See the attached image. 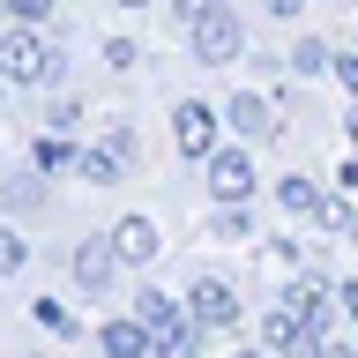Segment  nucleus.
<instances>
[{
	"label": "nucleus",
	"instance_id": "1",
	"mask_svg": "<svg viewBox=\"0 0 358 358\" xmlns=\"http://www.w3.org/2000/svg\"><path fill=\"white\" fill-rule=\"evenodd\" d=\"M0 75L8 83H60V45L38 22H0Z\"/></svg>",
	"mask_w": 358,
	"mask_h": 358
},
{
	"label": "nucleus",
	"instance_id": "2",
	"mask_svg": "<svg viewBox=\"0 0 358 358\" xmlns=\"http://www.w3.org/2000/svg\"><path fill=\"white\" fill-rule=\"evenodd\" d=\"M239 45H246V22H239V8H209V15H194L187 22V52H194L201 67H224V60H239Z\"/></svg>",
	"mask_w": 358,
	"mask_h": 358
},
{
	"label": "nucleus",
	"instance_id": "3",
	"mask_svg": "<svg viewBox=\"0 0 358 358\" xmlns=\"http://www.w3.org/2000/svg\"><path fill=\"white\" fill-rule=\"evenodd\" d=\"M67 268H75V284H83L90 299H112V291H120V268H127V254H120V239H112V231H90V239H75Z\"/></svg>",
	"mask_w": 358,
	"mask_h": 358
},
{
	"label": "nucleus",
	"instance_id": "4",
	"mask_svg": "<svg viewBox=\"0 0 358 358\" xmlns=\"http://www.w3.org/2000/svg\"><path fill=\"white\" fill-rule=\"evenodd\" d=\"M187 313H194L209 336H224V329H239V291L224 284V276H194V284H187Z\"/></svg>",
	"mask_w": 358,
	"mask_h": 358
},
{
	"label": "nucleus",
	"instance_id": "5",
	"mask_svg": "<svg viewBox=\"0 0 358 358\" xmlns=\"http://www.w3.org/2000/svg\"><path fill=\"white\" fill-rule=\"evenodd\" d=\"M209 194H217V201H246V194H254L246 150H209Z\"/></svg>",
	"mask_w": 358,
	"mask_h": 358
},
{
	"label": "nucleus",
	"instance_id": "6",
	"mask_svg": "<svg viewBox=\"0 0 358 358\" xmlns=\"http://www.w3.org/2000/svg\"><path fill=\"white\" fill-rule=\"evenodd\" d=\"M45 164H30V172H15V179H0V209H8V217H38L45 201H52V187H45Z\"/></svg>",
	"mask_w": 358,
	"mask_h": 358
},
{
	"label": "nucleus",
	"instance_id": "7",
	"mask_svg": "<svg viewBox=\"0 0 358 358\" xmlns=\"http://www.w3.org/2000/svg\"><path fill=\"white\" fill-rule=\"evenodd\" d=\"M224 120H231L239 142H276V112H268V97H254V90H239V97L224 105Z\"/></svg>",
	"mask_w": 358,
	"mask_h": 358
},
{
	"label": "nucleus",
	"instance_id": "8",
	"mask_svg": "<svg viewBox=\"0 0 358 358\" xmlns=\"http://www.w3.org/2000/svg\"><path fill=\"white\" fill-rule=\"evenodd\" d=\"M97 343H105V358H150V351H157V336L142 329V313H127V321H105V329H97Z\"/></svg>",
	"mask_w": 358,
	"mask_h": 358
},
{
	"label": "nucleus",
	"instance_id": "9",
	"mask_svg": "<svg viewBox=\"0 0 358 358\" xmlns=\"http://www.w3.org/2000/svg\"><path fill=\"white\" fill-rule=\"evenodd\" d=\"M172 127H179V150L209 164V142H217V112H209V105H179V120H172Z\"/></svg>",
	"mask_w": 358,
	"mask_h": 358
},
{
	"label": "nucleus",
	"instance_id": "10",
	"mask_svg": "<svg viewBox=\"0 0 358 358\" xmlns=\"http://www.w3.org/2000/svg\"><path fill=\"white\" fill-rule=\"evenodd\" d=\"M112 239H120L127 268H150V262H157V224H150V217H120V231H112Z\"/></svg>",
	"mask_w": 358,
	"mask_h": 358
},
{
	"label": "nucleus",
	"instance_id": "11",
	"mask_svg": "<svg viewBox=\"0 0 358 358\" xmlns=\"http://www.w3.org/2000/svg\"><path fill=\"white\" fill-rule=\"evenodd\" d=\"M276 201H284V217H321V209H329V201H321V187H313V179H276Z\"/></svg>",
	"mask_w": 358,
	"mask_h": 358
},
{
	"label": "nucleus",
	"instance_id": "12",
	"mask_svg": "<svg viewBox=\"0 0 358 358\" xmlns=\"http://www.w3.org/2000/svg\"><path fill=\"white\" fill-rule=\"evenodd\" d=\"M284 60L299 67V75H321V67H336V52H329V45H321V38H299V45H291V52H284Z\"/></svg>",
	"mask_w": 358,
	"mask_h": 358
},
{
	"label": "nucleus",
	"instance_id": "13",
	"mask_svg": "<svg viewBox=\"0 0 358 358\" xmlns=\"http://www.w3.org/2000/svg\"><path fill=\"white\" fill-rule=\"evenodd\" d=\"M75 172H83L90 187H112V179H120V157H112V150H83V164H75Z\"/></svg>",
	"mask_w": 358,
	"mask_h": 358
},
{
	"label": "nucleus",
	"instance_id": "14",
	"mask_svg": "<svg viewBox=\"0 0 358 358\" xmlns=\"http://www.w3.org/2000/svg\"><path fill=\"white\" fill-rule=\"evenodd\" d=\"M38 164H45V172H67V164H83V157L67 150V134H52V127H45V142H38Z\"/></svg>",
	"mask_w": 358,
	"mask_h": 358
},
{
	"label": "nucleus",
	"instance_id": "15",
	"mask_svg": "<svg viewBox=\"0 0 358 358\" xmlns=\"http://www.w3.org/2000/svg\"><path fill=\"white\" fill-rule=\"evenodd\" d=\"M254 217H246V201H217V239H246Z\"/></svg>",
	"mask_w": 358,
	"mask_h": 358
},
{
	"label": "nucleus",
	"instance_id": "16",
	"mask_svg": "<svg viewBox=\"0 0 358 358\" xmlns=\"http://www.w3.org/2000/svg\"><path fill=\"white\" fill-rule=\"evenodd\" d=\"M75 120H83V97H52V105H45V127L52 134H67Z\"/></svg>",
	"mask_w": 358,
	"mask_h": 358
},
{
	"label": "nucleus",
	"instance_id": "17",
	"mask_svg": "<svg viewBox=\"0 0 358 358\" xmlns=\"http://www.w3.org/2000/svg\"><path fill=\"white\" fill-rule=\"evenodd\" d=\"M0 15H8V22H45L52 0H0Z\"/></svg>",
	"mask_w": 358,
	"mask_h": 358
},
{
	"label": "nucleus",
	"instance_id": "18",
	"mask_svg": "<svg viewBox=\"0 0 358 358\" xmlns=\"http://www.w3.org/2000/svg\"><path fill=\"white\" fill-rule=\"evenodd\" d=\"M22 254H30V246H22L15 231H8V224H0V276H15V268H22Z\"/></svg>",
	"mask_w": 358,
	"mask_h": 358
},
{
	"label": "nucleus",
	"instance_id": "19",
	"mask_svg": "<svg viewBox=\"0 0 358 358\" xmlns=\"http://www.w3.org/2000/svg\"><path fill=\"white\" fill-rule=\"evenodd\" d=\"M112 157H120V164H134V157H142V142H134V127H112V142H105Z\"/></svg>",
	"mask_w": 358,
	"mask_h": 358
},
{
	"label": "nucleus",
	"instance_id": "20",
	"mask_svg": "<svg viewBox=\"0 0 358 358\" xmlns=\"http://www.w3.org/2000/svg\"><path fill=\"white\" fill-rule=\"evenodd\" d=\"M164 8H172L179 22H194V15H209V8H217V0H164Z\"/></svg>",
	"mask_w": 358,
	"mask_h": 358
},
{
	"label": "nucleus",
	"instance_id": "21",
	"mask_svg": "<svg viewBox=\"0 0 358 358\" xmlns=\"http://www.w3.org/2000/svg\"><path fill=\"white\" fill-rule=\"evenodd\" d=\"M336 83H343V90L358 97V52H343V60H336Z\"/></svg>",
	"mask_w": 358,
	"mask_h": 358
},
{
	"label": "nucleus",
	"instance_id": "22",
	"mask_svg": "<svg viewBox=\"0 0 358 358\" xmlns=\"http://www.w3.org/2000/svg\"><path fill=\"white\" fill-rule=\"evenodd\" d=\"M268 15H299V8H306V0H262Z\"/></svg>",
	"mask_w": 358,
	"mask_h": 358
},
{
	"label": "nucleus",
	"instance_id": "23",
	"mask_svg": "<svg viewBox=\"0 0 358 358\" xmlns=\"http://www.w3.org/2000/svg\"><path fill=\"white\" fill-rule=\"evenodd\" d=\"M336 299H343V306H351V313H358V284H343V291H336Z\"/></svg>",
	"mask_w": 358,
	"mask_h": 358
},
{
	"label": "nucleus",
	"instance_id": "24",
	"mask_svg": "<svg viewBox=\"0 0 358 358\" xmlns=\"http://www.w3.org/2000/svg\"><path fill=\"white\" fill-rule=\"evenodd\" d=\"M120 8H157V0H120Z\"/></svg>",
	"mask_w": 358,
	"mask_h": 358
},
{
	"label": "nucleus",
	"instance_id": "25",
	"mask_svg": "<svg viewBox=\"0 0 358 358\" xmlns=\"http://www.w3.org/2000/svg\"><path fill=\"white\" fill-rule=\"evenodd\" d=\"M239 358H276V351H239Z\"/></svg>",
	"mask_w": 358,
	"mask_h": 358
},
{
	"label": "nucleus",
	"instance_id": "26",
	"mask_svg": "<svg viewBox=\"0 0 358 358\" xmlns=\"http://www.w3.org/2000/svg\"><path fill=\"white\" fill-rule=\"evenodd\" d=\"M0 90H8V75H0Z\"/></svg>",
	"mask_w": 358,
	"mask_h": 358
}]
</instances>
